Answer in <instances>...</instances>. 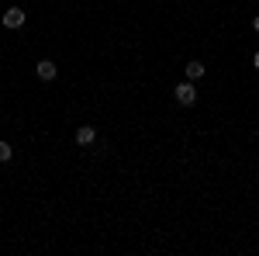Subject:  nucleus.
I'll use <instances>...</instances> for the list:
<instances>
[{"label": "nucleus", "mask_w": 259, "mask_h": 256, "mask_svg": "<svg viewBox=\"0 0 259 256\" xmlns=\"http://www.w3.org/2000/svg\"><path fill=\"white\" fill-rule=\"evenodd\" d=\"M173 97H177L180 107H190V104H197V87H194V80H183V83H177Z\"/></svg>", "instance_id": "obj_1"}, {"label": "nucleus", "mask_w": 259, "mask_h": 256, "mask_svg": "<svg viewBox=\"0 0 259 256\" xmlns=\"http://www.w3.org/2000/svg\"><path fill=\"white\" fill-rule=\"evenodd\" d=\"M56 73H59V69H56V62H52V59H38V66H35V77H38L41 83H52V80H56Z\"/></svg>", "instance_id": "obj_2"}, {"label": "nucleus", "mask_w": 259, "mask_h": 256, "mask_svg": "<svg viewBox=\"0 0 259 256\" xmlns=\"http://www.w3.org/2000/svg\"><path fill=\"white\" fill-rule=\"evenodd\" d=\"M21 24H24V11H21V7L4 11V28H11V31H14V28H21Z\"/></svg>", "instance_id": "obj_3"}, {"label": "nucleus", "mask_w": 259, "mask_h": 256, "mask_svg": "<svg viewBox=\"0 0 259 256\" xmlns=\"http://www.w3.org/2000/svg\"><path fill=\"white\" fill-rule=\"evenodd\" d=\"M97 142V128L94 125H80L76 128V145H94Z\"/></svg>", "instance_id": "obj_4"}, {"label": "nucleus", "mask_w": 259, "mask_h": 256, "mask_svg": "<svg viewBox=\"0 0 259 256\" xmlns=\"http://www.w3.org/2000/svg\"><path fill=\"white\" fill-rule=\"evenodd\" d=\"M183 73H187V80H194V83H197V80H204V62L190 59L187 66H183Z\"/></svg>", "instance_id": "obj_5"}, {"label": "nucleus", "mask_w": 259, "mask_h": 256, "mask_svg": "<svg viewBox=\"0 0 259 256\" xmlns=\"http://www.w3.org/2000/svg\"><path fill=\"white\" fill-rule=\"evenodd\" d=\"M11 156H14L11 142H4V138H0V163H11Z\"/></svg>", "instance_id": "obj_6"}, {"label": "nucleus", "mask_w": 259, "mask_h": 256, "mask_svg": "<svg viewBox=\"0 0 259 256\" xmlns=\"http://www.w3.org/2000/svg\"><path fill=\"white\" fill-rule=\"evenodd\" d=\"M252 31H256V35H259V14H256V18H252Z\"/></svg>", "instance_id": "obj_7"}, {"label": "nucleus", "mask_w": 259, "mask_h": 256, "mask_svg": "<svg viewBox=\"0 0 259 256\" xmlns=\"http://www.w3.org/2000/svg\"><path fill=\"white\" fill-rule=\"evenodd\" d=\"M252 66H256V69H259V52H256V56H252Z\"/></svg>", "instance_id": "obj_8"}]
</instances>
